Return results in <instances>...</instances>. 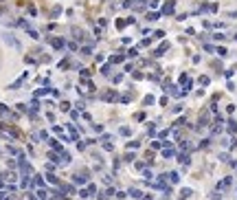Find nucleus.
<instances>
[{"label":"nucleus","mask_w":237,"mask_h":200,"mask_svg":"<svg viewBox=\"0 0 237 200\" xmlns=\"http://www.w3.org/2000/svg\"><path fill=\"white\" fill-rule=\"evenodd\" d=\"M228 132H233V134L237 132V123H235V121H231V123H228Z\"/></svg>","instance_id":"2"},{"label":"nucleus","mask_w":237,"mask_h":200,"mask_svg":"<svg viewBox=\"0 0 237 200\" xmlns=\"http://www.w3.org/2000/svg\"><path fill=\"white\" fill-rule=\"evenodd\" d=\"M171 11H173V0H169L167 7H165V13H171Z\"/></svg>","instance_id":"1"}]
</instances>
